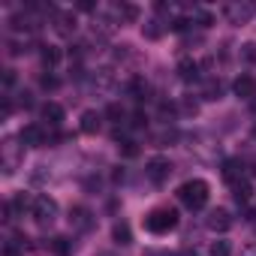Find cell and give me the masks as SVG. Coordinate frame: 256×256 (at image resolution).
Listing matches in <instances>:
<instances>
[{
    "mask_svg": "<svg viewBox=\"0 0 256 256\" xmlns=\"http://www.w3.org/2000/svg\"><path fill=\"white\" fill-rule=\"evenodd\" d=\"M178 199H181L190 211H199V208H205V202H208V184H205L202 178L184 181V184L178 187Z\"/></svg>",
    "mask_w": 256,
    "mask_h": 256,
    "instance_id": "6da1fadb",
    "label": "cell"
},
{
    "mask_svg": "<svg viewBox=\"0 0 256 256\" xmlns=\"http://www.w3.org/2000/svg\"><path fill=\"white\" fill-rule=\"evenodd\" d=\"M178 226V211L175 208H154L145 214V229L154 235H166Z\"/></svg>",
    "mask_w": 256,
    "mask_h": 256,
    "instance_id": "7a4b0ae2",
    "label": "cell"
},
{
    "mask_svg": "<svg viewBox=\"0 0 256 256\" xmlns=\"http://www.w3.org/2000/svg\"><path fill=\"white\" fill-rule=\"evenodd\" d=\"M24 163V145H18V139H4L0 145V166L4 175H16V169Z\"/></svg>",
    "mask_w": 256,
    "mask_h": 256,
    "instance_id": "3957f363",
    "label": "cell"
},
{
    "mask_svg": "<svg viewBox=\"0 0 256 256\" xmlns=\"http://www.w3.org/2000/svg\"><path fill=\"white\" fill-rule=\"evenodd\" d=\"M30 214H34V220L40 223V226H52L54 220H58V202L52 199V196H34V208H30Z\"/></svg>",
    "mask_w": 256,
    "mask_h": 256,
    "instance_id": "277c9868",
    "label": "cell"
},
{
    "mask_svg": "<svg viewBox=\"0 0 256 256\" xmlns=\"http://www.w3.org/2000/svg\"><path fill=\"white\" fill-rule=\"evenodd\" d=\"M145 175H148V181H151L154 187H163V184L169 181V175H172V163H169L166 157H151L148 166H145Z\"/></svg>",
    "mask_w": 256,
    "mask_h": 256,
    "instance_id": "5b68a950",
    "label": "cell"
},
{
    "mask_svg": "<svg viewBox=\"0 0 256 256\" xmlns=\"http://www.w3.org/2000/svg\"><path fill=\"white\" fill-rule=\"evenodd\" d=\"M223 12H226V22H229V24H247V22L253 18L256 6H253V4H229Z\"/></svg>",
    "mask_w": 256,
    "mask_h": 256,
    "instance_id": "8992f818",
    "label": "cell"
},
{
    "mask_svg": "<svg viewBox=\"0 0 256 256\" xmlns=\"http://www.w3.org/2000/svg\"><path fill=\"white\" fill-rule=\"evenodd\" d=\"M18 142L24 148H40V145H46V130H42L40 124H28V126H22Z\"/></svg>",
    "mask_w": 256,
    "mask_h": 256,
    "instance_id": "52a82bcc",
    "label": "cell"
},
{
    "mask_svg": "<svg viewBox=\"0 0 256 256\" xmlns=\"http://www.w3.org/2000/svg\"><path fill=\"white\" fill-rule=\"evenodd\" d=\"M70 226H72L76 232H90V229H94V214L78 205V208L70 211Z\"/></svg>",
    "mask_w": 256,
    "mask_h": 256,
    "instance_id": "ba28073f",
    "label": "cell"
},
{
    "mask_svg": "<svg viewBox=\"0 0 256 256\" xmlns=\"http://www.w3.org/2000/svg\"><path fill=\"white\" fill-rule=\"evenodd\" d=\"M223 181L232 184V187L241 184V181H244V163H241V160H226V163H223Z\"/></svg>",
    "mask_w": 256,
    "mask_h": 256,
    "instance_id": "9c48e42d",
    "label": "cell"
},
{
    "mask_svg": "<svg viewBox=\"0 0 256 256\" xmlns=\"http://www.w3.org/2000/svg\"><path fill=\"white\" fill-rule=\"evenodd\" d=\"M232 226V214L226 211V208H214L211 214H208V229H214V232H226Z\"/></svg>",
    "mask_w": 256,
    "mask_h": 256,
    "instance_id": "30bf717a",
    "label": "cell"
},
{
    "mask_svg": "<svg viewBox=\"0 0 256 256\" xmlns=\"http://www.w3.org/2000/svg\"><path fill=\"white\" fill-rule=\"evenodd\" d=\"M54 30H58V36H72L76 34V16L72 12H54Z\"/></svg>",
    "mask_w": 256,
    "mask_h": 256,
    "instance_id": "8fae6325",
    "label": "cell"
},
{
    "mask_svg": "<svg viewBox=\"0 0 256 256\" xmlns=\"http://www.w3.org/2000/svg\"><path fill=\"white\" fill-rule=\"evenodd\" d=\"M232 90H235V96L250 100V96H256V82H253L250 76H238V78H235V84H232Z\"/></svg>",
    "mask_w": 256,
    "mask_h": 256,
    "instance_id": "7c38bea8",
    "label": "cell"
},
{
    "mask_svg": "<svg viewBox=\"0 0 256 256\" xmlns=\"http://www.w3.org/2000/svg\"><path fill=\"white\" fill-rule=\"evenodd\" d=\"M100 126H102V114L100 112H84L82 114V133L94 136V133H100Z\"/></svg>",
    "mask_w": 256,
    "mask_h": 256,
    "instance_id": "4fadbf2b",
    "label": "cell"
},
{
    "mask_svg": "<svg viewBox=\"0 0 256 256\" xmlns=\"http://www.w3.org/2000/svg\"><path fill=\"white\" fill-rule=\"evenodd\" d=\"M42 120H48L52 126H60V124H64V106L46 102V106H42Z\"/></svg>",
    "mask_w": 256,
    "mask_h": 256,
    "instance_id": "5bb4252c",
    "label": "cell"
},
{
    "mask_svg": "<svg viewBox=\"0 0 256 256\" xmlns=\"http://www.w3.org/2000/svg\"><path fill=\"white\" fill-rule=\"evenodd\" d=\"M114 30H118V24H114L108 16H96V18H94V34H100V36H114Z\"/></svg>",
    "mask_w": 256,
    "mask_h": 256,
    "instance_id": "9a60e30c",
    "label": "cell"
},
{
    "mask_svg": "<svg viewBox=\"0 0 256 256\" xmlns=\"http://www.w3.org/2000/svg\"><path fill=\"white\" fill-rule=\"evenodd\" d=\"M178 76H181L184 82H196V78H199V64L190 60V58H184V60L178 64Z\"/></svg>",
    "mask_w": 256,
    "mask_h": 256,
    "instance_id": "2e32d148",
    "label": "cell"
},
{
    "mask_svg": "<svg viewBox=\"0 0 256 256\" xmlns=\"http://www.w3.org/2000/svg\"><path fill=\"white\" fill-rule=\"evenodd\" d=\"M126 90H130V96L133 100H145V94H148V84H145V78H130V84H126Z\"/></svg>",
    "mask_w": 256,
    "mask_h": 256,
    "instance_id": "e0dca14e",
    "label": "cell"
},
{
    "mask_svg": "<svg viewBox=\"0 0 256 256\" xmlns=\"http://www.w3.org/2000/svg\"><path fill=\"white\" fill-rule=\"evenodd\" d=\"M112 235H114L118 244H130V241H133V232H130V226H126V223H114Z\"/></svg>",
    "mask_w": 256,
    "mask_h": 256,
    "instance_id": "ac0fdd59",
    "label": "cell"
},
{
    "mask_svg": "<svg viewBox=\"0 0 256 256\" xmlns=\"http://www.w3.org/2000/svg\"><path fill=\"white\" fill-rule=\"evenodd\" d=\"M118 16H120V22H136L139 18V6H133V4H118Z\"/></svg>",
    "mask_w": 256,
    "mask_h": 256,
    "instance_id": "d6986e66",
    "label": "cell"
},
{
    "mask_svg": "<svg viewBox=\"0 0 256 256\" xmlns=\"http://www.w3.org/2000/svg\"><path fill=\"white\" fill-rule=\"evenodd\" d=\"M40 58H42L46 66H54V64L60 60V52H58L54 46H42V54H40Z\"/></svg>",
    "mask_w": 256,
    "mask_h": 256,
    "instance_id": "ffe728a7",
    "label": "cell"
},
{
    "mask_svg": "<svg viewBox=\"0 0 256 256\" xmlns=\"http://www.w3.org/2000/svg\"><path fill=\"white\" fill-rule=\"evenodd\" d=\"M250 193H253V187H250L247 181H241V184H235V202H238V205H247V199H250Z\"/></svg>",
    "mask_w": 256,
    "mask_h": 256,
    "instance_id": "44dd1931",
    "label": "cell"
},
{
    "mask_svg": "<svg viewBox=\"0 0 256 256\" xmlns=\"http://www.w3.org/2000/svg\"><path fill=\"white\" fill-rule=\"evenodd\" d=\"M142 34H145L148 40H160V34H163V28H160V22H148V24L142 28Z\"/></svg>",
    "mask_w": 256,
    "mask_h": 256,
    "instance_id": "7402d4cb",
    "label": "cell"
},
{
    "mask_svg": "<svg viewBox=\"0 0 256 256\" xmlns=\"http://www.w3.org/2000/svg\"><path fill=\"white\" fill-rule=\"evenodd\" d=\"M220 94H223V84H220V82H208V88H205V100H220Z\"/></svg>",
    "mask_w": 256,
    "mask_h": 256,
    "instance_id": "603a6c76",
    "label": "cell"
},
{
    "mask_svg": "<svg viewBox=\"0 0 256 256\" xmlns=\"http://www.w3.org/2000/svg\"><path fill=\"white\" fill-rule=\"evenodd\" d=\"M211 256H229V241H214L211 244Z\"/></svg>",
    "mask_w": 256,
    "mask_h": 256,
    "instance_id": "cb8c5ba5",
    "label": "cell"
},
{
    "mask_svg": "<svg viewBox=\"0 0 256 256\" xmlns=\"http://www.w3.org/2000/svg\"><path fill=\"white\" fill-rule=\"evenodd\" d=\"M181 108H184V112H187V114H196V112H199V102H196V100H190V96H187V100H184V102H181Z\"/></svg>",
    "mask_w": 256,
    "mask_h": 256,
    "instance_id": "d4e9b609",
    "label": "cell"
},
{
    "mask_svg": "<svg viewBox=\"0 0 256 256\" xmlns=\"http://www.w3.org/2000/svg\"><path fill=\"white\" fill-rule=\"evenodd\" d=\"M106 114H108L112 120H118V124L124 120V108H120V106H108V112H106Z\"/></svg>",
    "mask_w": 256,
    "mask_h": 256,
    "instance_id": "484cf974",
    "label": "cell"
},
{
    "mask_svg": "<svg viewBox=\"0 0 256 256\" xmlns=\"http://www.w3.org/2000/svg\"><path fill=\"white\" fill-rule=\"evenodd\" d=\"M12 84H16V70H4V88L10 90Z\"/></svg>",
    "mask_w": 256,
    "mask_h": 256,
    "instance_id": "4316f807",
    "label": "cell"
},
{
    "mask_svg": "<svg viewBox=\"0 0 256 256\" xmlns=\"http://www.w3.org/2000/svg\"><path fill=\"white\" fill-rule=\"evenodd\" d=\"M58 84H60V82H58L54 76H42V88H46V90H54Z\"/></svg>",
    "mask_w": 256,
    "mask_h": 256,
    "instance_id": "83f0119b",
    "label": "cell"
},
{
    "mask_svg": "<svg viewBox=\"0 0 256 256\" xmlns=\"http://www.w3.org/2000/svg\"><path fill=\"white\" fill-rule=\"evenodd\" d=\"M238 256H256V241H250V244H244V247L238 250Z\"/></svg>",
    "mask_w": 256,
    "mask_h": 256,
    "instance_id": "f1b7e54d",
    "label": "cell"
},
{
    "mask_svg": "<svg viewBox=\"0 0 256 256\" xmlns=\"http://www.w3.org/2000/svg\"><path fill=\"white\" fill-rule=\"evenodd\" d=\"M136 154H139L136 142H124V157H136Z\"/></svg>",
    "mask_w": 256,
    "mask_h": 256,
    "instance_id": "f546056e",
    "label": "cell"
},
{
    "mask_svg": "<svg viewBox=\"0 0 256 256\" xmlns=\"http://www.w3.org/2000/svg\"><path fill=\"white\" fill-rule=\"evenodd\" d=\"M52 247H54L58 253H66V250H70V244H66V238H54V244H52Z\"/></svg>",
    "mask_w": 256,
    "mask_h": 256,
    "instance_id": "4dcf8cb0",
    "label": "cell"
},
{
    "mask_svg": "<svg viewBox=\"0 0 256 256\" xmlns=\"http://www.w3.org/2000/svg\"><path fill=\"white\" fill-rule=\"evenodd\" d=\"M187 28H190V22H187V18H178V22L172 24V30H178V34H184Z\"/></svg>",
    "mask_w": 256,
    "mask_h": 256,
    "instance_id": "1f68e13d",
    "label": "cell"
},
{
    "mask_svg": "<svg viewBox=\"0 0 256 256\" xmlns=\"http://www.w3.org/2000/svg\"><path fill=\"white\" fill-rule=\"evenodd\" d=\"M4 256H18V250H16V247H6V250H4Z\"/></svg>",
    "mask_w": 256,
    "mask_h": 256,
    "instance_id": "d6a6232c",
    "label": "cell"
},
{
    "mask_svg": "<svg viewBox=\"0 0 256 256\" xmlns=\"http://www.w3.org/2000/svg\"><path fill=\"white\" fill-rule=\"evenodd\" d=\"M100 256H112V253H100Z\"/></svg>",
    "mask_w": 256,
    "mask_h": 256,
    "instance_id": "836d02e7",
    "label": "cell"
}]
</instances>
